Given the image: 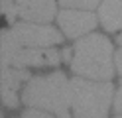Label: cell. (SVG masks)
<instances>
[{
    "mask_svg": "<svg viewBox=\"0 0 122 118\" xmlns=\"http://www.w3.org/2000/svg\"><path fill=\"white\" fill-rule=\"evenodd\" d=\"M75 55L71 59V69L77 75L91 79H110L112 61H110V41L101 34H93L75 43Z\"/></svg>",
    "mask_w": 122,
    "mask_h": 118,
    "instance_id": "1",
    "label": "cell"
},
{
    "mask_svg": "<svg viewBox=\"0 0 122 118\" xmlns=\"http://www.w3.org/2000/svg\"><path fill=\"white\" fill-rule=\"evenodd\" d=\"M24 102L28 106L45 108L57 116H63L71 104V83H67L63 73L36 77L28 83L24 91Z\"/></svg>",
    "mask_w": 122,
    "mask_h": 118,
    "instance_id": "2",
    "label": "cell"
},
{
    "mask_svg": "<svg viewBox=\"0 0 122 118\" xmlns=\"http://www.w3.org/2000/svg\"><path fill=\"white\" fill-rule=\"evenodd\" d=\"M110 97V83H93L83 79L71 81V104L75 108V118H106Z\"/></svg>",
    "mask_w": 122,
    "mask_h": 118,
    "instance_id": "3",
    "label": "cell"
},
{
    "mask_svg": "<svg viewBox=\"0 0 122 118\" xmlns=\"http://www.w3.org/2000/svg\"><path fill=\"white\" fill-rule=\"evenodd\" d=\"M61 41V34L47 26L36 24H18L2 34V43L8 45H28V47H47Z\"/></svg>",
    "mask_w": 122,
    "mask_h": 118,
    "instance_id": "4",
    "label": "cell"
},
{
    "mask_svg": "<svg viewBox=\"0 0 122 118\" xmlns=\"http://www.w3.org/2000/svg\"><path fill=\"white\" fill-rule=\"evenodd\" d=\"M59 53L55 49H34L28 45H8L2 43V65H14V67H24V65H57Z\"/></svg>",
    "mask_w": 122,
    "mask_h": 118,
    "instance_id": "5",
    "label": "cell"
},
{
    "mask_svg": "<svg viewBox=\"0 0 122 118\" xmlns=\"http://www.w3.org/2000/svg\"><path fill=\"white\" fill-rule=\"evenodd\" d=\"M59 26L69 37H77L81 34L95 30L97 26V18L89 12H81V10H63L59 14Z\"/></svg>",
    "mask_w": 122,
    "mask_h": 118,
    "instance_id": "6",
    "label": "cell"
},
{
    "mask_svg": "<svg viewBox=\"0 0 122 118\" xmlns=\"http://www.w3.org/2000/svg\"><path fill=\"white\" fill-rule=\"evenodd\" d=\"M18 14L30 22H49L55 16L53 0H16Z\"/></svg>",
    "mask_w": 122,
    "mask_h": 118,
    "instance_id": "7",
    "label": "cell"
},
{
    "mask_svg": "<svg viewBox=\"0 0 122 118\" xmlns=\"http://www.w3.org/2000/svg\"><path fill=\"white\" fill-rule=\"evenodd\" d=\"M30 75L28 71L14 67L10 69V65H2V98L6 106H16L18 104V97H16V89L20 87L22 81H28Z\"/></svg>",
    "mask_w": 122,
    "mask_h": 118,
    "instance_id": "8",
    "label": "cell"
},
{
    "mask_svg": "<svg viewBox=\"0 0 122 118\" xmlns=\"http://www.w3.org/2000/svg\"><path fill=\"white\" fill-rule=\"evenodd\" d=\"M98 18L104 30L116 31L122 28V0H104L98 10Z\"/></svg>",
    "mask_w": 122,
    "mask_h": 118,
    "instance_id": "9",
    "label": "cell"
},
{
    "mask_svg": "<svg viewBox=\"0 0 122 118\" xmlns=\"http://www.w3.org/2000/svg\"><path fill=\"white\" fill-rule=\"evenodd\" d=\"M61 6L65 8H83V10H91V8H95L101 0H59Z\"/></svg>",
    "mask_w": 122,
    "mask_h": 118,
    "instance_id": "10",
    "label": "cell"
},
{
    "mask_svg": "<svg viewBox=\"0 0 122 118\" xmlns=\"http://www.w3.org/2000/svg\"><path fill=\"white\" fill-rule=\"evenodd\" d=\"M2 12L6 14L8 22L12 24V22H14V18H16V14H18V6H16V0H2Z\"/></svg>",
    "mask_w": 122,
    "mask_h": 118,
    "instance_id": "11",
    "label": "cell"
},
{
    "mask_svg": "<svg viewBox=\"0 0 122 118\" xmlns=\"http://www.w3.org/2000/svg\"><path fill=\"white\" fill-rule=\"evenodd\" d=\"M24 118H53V116L45 114V112H40V110H26ZM57 118H69V114H63V116H57Z\"/></svg>",
    "mask_w": 122,
    "mask_h": 118,
    "instance_id": "12",
    "label": "cell"
},
{
    "mask_svg": "<svg viewBox=\"0 0 122 118\" xmlns=\"http://www.w3.org/2000/svg\"><path fill=\"white\" fill-rule=\"evenodd\" d=\"M114 108H116V112H122V85L116 92V98H114Z\"/></svg>",
    "mask_w": 122,
    "mask_h": 118,
    "instance_id": "13",
    "label": "cell"
},
{
    "mask_svg": "<svg viewBox=\"0 0 122 118\" xmlns=\"http://www.w3.org/2000/svg\"><path fill=\"white\" fill-rule=\"evenodd\" d=\"M116 69H118V73L122 75V49L116 53Z\"/></svg>",
    "mask_w": 122,
    "mask_h": 118,
    "instance_id": "14",
    "label": "cell"
},
{
    "mask_svg": "<svg viewBox=\"0 0 122 118\" xmlns=\"http://www.w3.org/2000/svg\"><path fill=\"white\" fill-rule=\"evenodd\" d=\"M118 43H120V45H122V34H120V36H118Z\"/></svg>",
    "mask_w": 122,
    "mask_h": 118,
    "instance_id": "15",
    "label": "cell"
},
{
    "mask_svg": "<svg viewBox=\"0 0 122 118\" xmlns=\"http://www.w3.org/2000/svg\"><path fill=\"white\" fill-rule=\"evenodd\" d=\"M116 118H122V116H116Z\"/></svg>",
    "mask_w": 122,
    "mask_h": 118,
    "instance_id": "16",
    "label": "cell"
}]
</instances>
